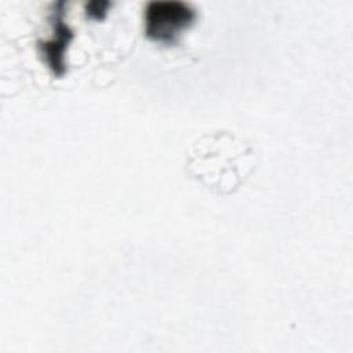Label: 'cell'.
Returning <instances> with one entry per match:
<instances>
[{"instance_id": "6da1fadb", "label": "cell", "mask_w": 353, "mask_h": 353, "mask_svg": "<svg viewBox=\"0 0 353 353\" xmlns=\"http://www.w3.org/2000/svg\"><path fill=\"white\" fill-rule=\"evenodd\" d=\"M251 146L228 132L200 138L189 153L192 174L218 192H233L252 168Z\"/></svg>"}, {"instance_id": "7a4b0ae2", "label": "cell", "mask_w": 353, "mask_h": 353, "mask_svg": "<svg viewBox=\"0 0 353 353\" xmlns=\"http://www.w3.org/2000/svg\"><path fill=\"white\" fill-rule=\"evenodd\" d=\"M194 17V11L183 1H150L145 8V33L154 41L171 43Z\"/></svg>"}]
</instances>
